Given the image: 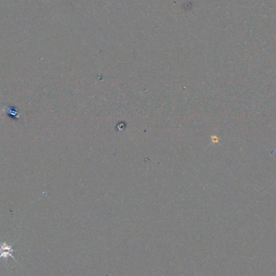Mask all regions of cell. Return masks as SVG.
Here are the masks:
<instances>
[{"mask_svg": "<svg viewBox=\"0 0 276 276\" xmlns=\"http://www.w3.org/2000/svg\"><path fill=\"white\" fill-rule=\"evenodd\" d=\"M15 250L12 247V245L7 244V242H0V259L4 258L7 262L8 257H11L15 260L14 253Z\"/></svg>", "mask_w": 276, "mask_h": 276, "instance_id": "1", "label": "cell"}]
</instances>
